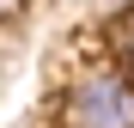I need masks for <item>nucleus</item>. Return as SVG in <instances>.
I'll use <instances>...</instances> for the list:
<instances>
[{"label": "nucleus", "mask_w": 134, "mask_h": 128, "mask_svg": "<svg viewBox=\"0 0 134 128\" xmlns=\"http://www.w3.org/2000/svg\"><path fill=\"white\" fill-rule=\"evenodd\" d=\"M67 122L73 128H134V92H128V79H116V73L79 79L73 98H67Z\"/></svg>", "instance_id": "obj_1"}, {"label": "nucleus", "mask_w": 134, "mask_h": 128, "mask_svg": "<svg viewBox=\"0 0 134 128\" xmlns=\"http://www.w3.org/2000/svg\"><path fill=\"white\" fill-rule=\"evenodd\" d=\"M122 67H128V79H134V18H128V31H122Z\"/></svg>", "instance_id": "obj_2"}, {"label": "nucleus", "mask_w": 134, "mask_h": 128, "mask_svg": "<svg viewBox=\"0 0 134 128\" xmlns=\"http://www.w3.org/2000/svg\"><path fill=\"white\" fill-rule=\"evenodd\" d=\"M18 6H25V0H0V18H12V12H18Z\"/></svg>", "instance_id": "obj_3"}]
</instances>
